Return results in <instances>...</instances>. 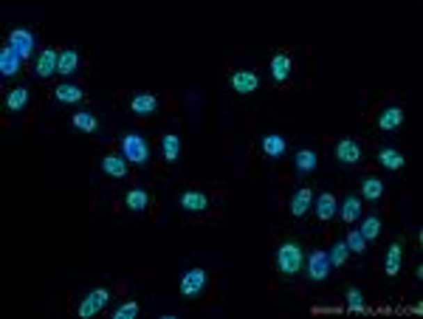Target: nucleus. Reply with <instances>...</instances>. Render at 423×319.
Listing matches in <instances>:
<instances>
[{
  "instance_id": "f257e3e1",
  "label": "nucleus",
  "mask_w": 423,
  "mask_h": 319,
  "mask_svg": "<svg viewBox=\"0 0 423 319\" xmlns=\"http://www.w3.org/2000/svg\"><path fill=\"white\" fill-rule=\"evenodd\" d=\"M302 263H305V251H302V243H299V240L288 238V240H282V243L277 246V251H274V265H277V274H280V277H285V280L296 277V274L302 272Z\"/></svg>"
},
{
  "instance_id": "f03ea898",
  "label": "nucleus",
  "mask_w": 423,
  "mask_h": 319,
  "mask_svg": "<svg viewBox=\"0 0 423 319\" xmlns=\"http://www.w3.org/2000/svg\"><path fill=\"white\" fill-rule=\"evenodd\" d=\"M122 155L127 158V164H133V167H147L150 164V155H152L147 136L138 133V130L122 133Z\"/></svg>"
},
{
  "instance_id": "7ed1b4c3",
  "label": "nucleus",
  "mask_w": 423,
  "mask_h": 319,
  "mask_svg": "<svg viewBox=\"0 0 423 319\" xmlns=\"http://www.w3.org/2000/svg\"><path fill=\"white\" fill-rule=\"evenodd\" d=\"M333 272V265L328 260V251L325 249H310L308 257H305V274L310 283H325Z\"/></svg>"
},
{
  "instance_id": "20e7f679",
  "label": "nucleus",
  "mask_w": 423,
  "mask_h": 319,
  "mask_svg": "<svg viewBox=\"0 0 423 319\" xmlns=\"http://www.w3.org/2000/svg\"><path fill=\"white\" fill-rule=\"evenodd\" d=\"M333 158L339 167H358L364 162V147L356 139H339L333 144Z\"/></svg>"
},
{
  "instance_id": "39448f33",
  "label": "nucleus",
  "mask_w": 423,
  "mask_h": 319,
  "mask_svg": "<svg viewBox=\"0 0 423 319\" xmlns=\"http://www.w3.org/2000/svg\"><path fill=\"white\" fill-rule=\"evenodd\" d=\"M206 288V269H200V265H192V269H186L181 274V283H178V294L184 299H198Z\"/></svg>"
},
{
  "instance_id": "423d86ee",
  "label": "nucleus",
  "mask_w": 423,
  "mask_h": 319,
  "mask_svg": "<svg viewBox=\"0 0 423 319\" xmlns=\"http://www.w3.org/2000/svg\"><path fill=\"white\" fill-rule=\"evenodd\" d=\"M111 297H113V291H111V288H93V291H88V294L82 297V302H79L77 313H79L82 319L96 316L99 311H104V305L111 302Z\"/></svg>"
},
{
  "instance_id": "0eeeda50",
  "label": "nucleus",
  "mask_w": 423,
  "mask_h": 319,
  "mask_svg": "<svg viewBox=\"0 0 423 319\" xmlns=\"http://www.w3.org/2000/svg\"><path fill=\"white\" fill-rule=\"evenodd\" d=\"M57 71H60V51L40 48V54L34 57V77L37 79H51Z\"/></svg>"
},
{
  "instance_id": "6e6552de",
  "label": "nucleus",
  "mask_w": 423,
  "mask_h": 319,
  "mask_svg": "<svg viewBox=\"0 0 423 319\" xmlns=\"http://www.w3.org/2000/svg\"><path fill=\"white\" fill-rule=\"evenodd\" d=\"M9 45L17 51L23 60H31V57L40 54V51H37V37H34V31H29V29H12Z\"/></svg>"
},
{
  "instance_id": "1a4fd4ad",
  "label": "nucleus",
  "mask_w": 423,
  "mask_h": 319,
  "mask_svg": "<svg viewBox=\"0 0 423 319\" xmlns=\"http://www.w3.org/2000/svg\"><path fill=\"white\" fill-rule=\"evenodd\" d=\"M161 111V102H158L155 93H147V91H138L130 96V114L133 116H141V119H150Z\"/></svg>"
},
{
  "instance_id": "9d476101",
  "label": "nucleus",
  "mask_w": 423,
  "mask_h": 319,
  "mask_svg": "<svg viewBox=\"0 0 423 319\" xmlns=\"http://www.w3.org/2000/svg\"><path fill=\"white\" fill-rule=\"evenodd\" d=\"M229 88H232L234 93H240V96L257 93V91H260V77H257L254 71H248V68H234V71L229 74Z\"/></svg>"
},
{
  "instance_id": "9b49d317",
  "label": "nucleus",
  "mask_w": 423,
  "mask_h": 319,
  "mask_svg": "<svg viewBox=\"0 0 423 319\" xmlns=\"http://www.w3.org/2000/svg\"><path fill=\"white\" fill-rule=\"evenodd\" d=\"M178 206H181L184 212H189V215H200V212H206V209L212 206V201H209V195L200 192V189H184V192L178 195Z\"/></svg>"
},
{
  "instance_id": "f8f14e48",
  "label": "nucleus",
  "mask_w": 423,
  "mask_h": 319,
  "mask_svg": "<svg viewBox=\"0 0 423 319\" xmlns=\"http://www.w3.org/2000/svg\"><path fill=\"white\" fill-rule=\"evenodd\" d=\"M313 212H316V218H319L322 224H330V221L336 218V212H339V201H336V195H333L330 189L319 192V195L313 198Z\"/></svg>"
},
{
  "instance_id": "ddd939ff",
  "label": "nucleus",
  "mask_w": 423,
  "mask_h": 319,
  "mask_svg": "<svg viewBox=\"0 0 423 319\" xmlns=\"http://www.w3.org/2000/svg\"><path fill=\"white\" fill-rule=\"evenodd\" d=\"M310 209H313V192H310V187L294 189L291 198H288V212H291V215L294 218H305Z\"/></svg>"
},
{
  "instance_id": "4468645a",
  "label": "nucleus",
  "mask_w": 423,
  "mask_h": 319,
  "mask_svg": "<svg viewBox=\"0 0 423 319\" xmlns=\"http://www.w3.org/2000/svg\"><path fill=\"white\" fill-rule=\"evenodd\" d=\"M404 119H406V111L401 108V104H387V108H381L376 125H378V130L392 133V130H398L404 125Z\"/></svg>"
},
{
  "instance_id": "2eb2a0df",
  "label": "nucleus",
  "mask_w": 423,
  "mask_h": 319,
  "mask_svg": "<svg viewBox=\"0 0 423 319\" xmlns=\"http://www.w3.org/2000/svg\"><path fill=\"white\" fill-rule=\"evenodd\" d=\"M102 173L108 176V178H116V181H125L127 178V158L125 155H116V153H108V155H102V162H99Z\"/></svg>"
},
{
  "instance_id": "dca6fc26",
  "label": "nucleus",
  "mask_w": 423,
  "mask_h": 319,
  "mask_svg": "<svg viewBox=\"0 0 423 319\" xmlns=\"http://www.w3.org/2000/svg\"><path fill=\"white\" fill-rule=\"evenodd\" d=\"M316 167H319V153H316V150L305 147V150H296V153H294V173H296L299 178L316 173Z\"/></svg>"
},
{
  "instance_id": "f3484780",
  "label": "nucleus",
  "mask_w": 423,
  "mask_h": 319,
  "mask_svg": "<svg viewBox=\"0 0 423 319\" xmlns=\"http://www.w3.org/2000/svg\"><path fill=\"white\" fill-rule=\"evenodd\" d=\"M29 102H31V91L26 85H15V88H9L6 99H3V108L9 114H23L29 108Z\"/></svg>"
},
{
  "instance_id": "a211bd4d",
  "label": "nucleus",
  "mask_w": 423,
  "mask_h": 319,
  "mask_svg": "<svg viewBox=\"0 0 423 319\" xmlns=\"http://www.w3.org/2000/svg\"><path fill=\"white\" fill-rule=\"evenodd\" d=\"M376 158H378V164H381L384 170H390V173H401V170L406 167V155H404L398 147H378Z\"/></svg>"
},
{
  "instance_id": "6ab92c4d",
  "label": "nucleus",
  "mask_w": 423,
  "mask_h": 319,
  "mask_svg": "<svg viewBox=\"0 0 423 319\" xmlns=\"http://www.w3.org/2000/svg\"><path fill=\"white\" fill-rule=\"evenodd\" d=\"M401 265H404V243L395 240V243H390V249L384 254V274L390 280H395L401 274Z\"/></svg>"
},
{
  "instance_id": "aec40b11",
  "label": "nucleus",
  "mask_w": 423,
  "mask_h": 319,
  "mask_svg": "<svg viewBox=\"0 0 423 319\" xmlns=\"http://www.w3.org/2000/svg\"><path fill=\"white\" fill-rule=\"evenodd\" d=\"M20 65H23V57L6 42L3 48H0V74H3L6 79H9V77H17V74H20Z\"/></svg>"
},
{
  "instance_id": "412c9836",
  "label": "nucleus",
  "mask_w": 423,
  "mask_h": 319,
  "mask_svg": "<svg viewBox=\"0 0 423 319\" xmlns=\"http://www.w3.org/2000/svg\"><path fill=\"white\" fill-rule=\"evenodd\" d=\"M260 150L266 153L269 158H282L288 153V139L280 136V133H266L260 139Z\"/></svg>"
},
{
  "instance_id": "4be33fe9",
  "label": "nucleus",
  "mask_w": 423,
  "mask_h": 319,
  "mask_svg": "<svg viewBox=\"0 0 423 319\" xmlns=\"http://www.w3.org/2000/svg\"><path fill=\"white\" fill-rule=\"evenodd\" d=\"M125 206L130 212H136V215H141V212H147L152 206V195L147 189H141V187H133V189L125 192Z\"/></svg>"
},
{
  "instance_id": "5701e85b",
  "label": "nucleus",
  "mask_w": 423,
  "mask_h": 319,
  "mask_svg": "<svg viewBox=\"0 0 423 319\" xmlns=\"http://www.w3.org/2000/svg\"><path fill=\"white\" fill-rule=\"evenodd\" d=\"M269 71H271V79H274V82H288V79H291V71H294V60L280 51V54H274V57L269 60Z\"/></svg>"
},
{
  "instance_id": "b1692460",
  "label": "nucleus",
  "mask_w": 423,
  "mask_h": 319,
  "mask_svg": "<svg viewBox=\"0 0 423 319\" xmlns=\"http://www.w3.org/2000/svg\"><path fill=\"white\" fill-rule=\"evenodd\" d=\"M358 195H361V201H381L384 198V181L378 176H364L358 181Z\"/></svg>"
},
{
  "instance_id": "393cba45",
  "label": "nucleus",
  "mask_w": 423,
  "mask_h": 319,
  "mask_svg": "<svg viewBox=\"0 0 423 319\" xmlns=\"http://www.w3.org/2000/svg\"><path fill=\"white\" fill-rule=\"evenodd\" d=\"M79 65H82V54H79V48H63L60 51V77H71V74H77L79 71Z\"/></svg>"
},
{
  "instance_id": "a878e982",
  "label": "nucleus",
  "mask_w": 423,
  "mask_h": 319,
  "mask_svg": "<svg viewBox=\"0 0 423 319\" xmlns=\"http://www.w3.org/2000/svg\"><path fill=\"white\" fill-rule=\"evenodd\" d=\"M158 147H161V155L167 164H175L181 158V136L178 133H164L161 141H158Z\"/></svg>"
},
{
  "instance_id": "bb28decb",
  "label": "nucleus",
  "mask_w": 423,
  "mask_h": 319,
  "mask_svg": "<svg viewBox=\"0 0 423 319\" xmlns=\"http://www.w3.org/2000/svg\"><path fill=\"white\" fill-rule=\"evenodd\" d=\"M381 215L378 212H369V215H364L361 218V226H358V232L364 235V240L367 243H373V240H378V235H381Z\"/></svg>"
},
{
  "instance_id": "cd10ccee",
  "label": "nucleus",
  "mask_w": 423,
  "mask_h": 319,
  "mask_svg": "<svg viewBox=\"0 0 423 319\" xmlns=\"http://www.w3.org/2000/svg\"><path fill=\"white\" fill-rule=\"evenodd\" d=\"M339 218L344 224H353L361 218V195H347L342 203H339Z\"/></svg>"
},
{
  "instance_id": "c85d7f7f",
  "label": "nucleus",
  "mask_w": 423,
  "mask_h": 319,
  "mask_svg": "<svg viewBox=\"0 0 423 319\" xmlns=\"http://www.w3.org/2000/svg\"><path fill=\"white\" fill-rule=\"evenodd\" d=\"M82 88L79 85H74V82H60L57 88H54V99L57 102H63V104H77V102H82Z\"/></svg>"
},
{
  "instance_id": "c756f323",
  "label": "nucleus",
  "mask_w": 423,
  "mask_h": 319,
  "mask_svg": "<svg viewBox=\"0 0 423 319\" xmlns=\"http://www.w3.org/2000/svg\"><path fill=\"white\" fill-rule=\"evenodd\" d=\"M71 127L79 130V133H96V130H99V119H96V114H90V111H77V114L71 116Z\"/></svg>"
},
{
  "instance_id": "7c9ffc66",
  "label": "nucleus",
  "mask_w": 423,
  "mask_h": 319,
  "mask_svg": "<svg viewBox=\"0 0 423 319\" xmlns=\"http://www.w3.org/2000/svg\"><path fill=\"white\" fill-rule=\"evenodd\" d=\"M344 305H347V311H353V313H364V311H367L364 291H361L358 286H350V288L344 291Z\"/></svg>"
},
{
  "instance_id": "2f4dec72",
  "label": "nucleus",
  "mask_w": 423,
  "mask_h": 319,
  "mask_svg": "<svg viewBox=\"0 0 423 319\" xmlns=\"http://www.w3.org/2000/svg\"><path fill=\"white\" fill-rule=\"evenodd\" d=\"M347 257H350V249H347V243H344V240H336V243L330 246V251H328L330 265H344V263H347Z\"/></svg>"
},
{
  "instance_id": "473e14b6",
  "label": "nucleus",
  "mask_w": 423,
  "mask_h": 319,
  "mask_svg": "<svg viewBox=\"0 0 423 319\" xmlns=\"http://www.w3.org/2000/svg\"><path fill=\"white\" fill-rule=\"evenodd\" d=\"M138 302L136 299H130V302H125V305H119V308H113L111 311V319H136L138 316Z\"/></svg>"
},
{
  "instance_id": "72a5a7b5",
  "label": "nucleus",
  "mask_w": 423,
  "mask_h": 319,
  "mask_svg": "<svg viewBox=\"0 0 423 319\" xmlns=\"http://www.w3.org/2000/svg\"><path fill=\"white\" fill-rule=\"evenodd\" d=\"M344 243H347V249H350L353 254H364V249H367V240H364V235H361L358 229H353Z\"/></svg>"
}]
</instances>
